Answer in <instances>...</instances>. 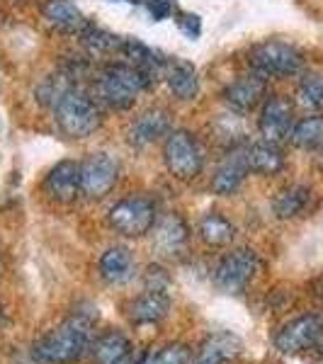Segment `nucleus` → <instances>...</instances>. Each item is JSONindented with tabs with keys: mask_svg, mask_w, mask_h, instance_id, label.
<instances>
[{
	"mask_svg": "<svg viewBox=\"0 0 323 364\" xmlns=\"http://www.w3.org/2000/svg\"><path fill=\"white\" fill-rule=\"evenodd\" d=\"M248 61L250 68L265 78H290V75H297L304 66L302 51L287 42H277V39L255 44L248 54Z\"/></svg>",
	"mask_w": 323,
	"mask_h": 364,
	"instance_id": "obj_4",
	"label": "nucleus"
},
{
	"mask_svg": "<svg viewBox=\"0 0 323 364\" xmlns=\"http://www.w3.org/2000/svg\"><path fill=\"white\" fill-rule=\"evenodd\" d=\"M258 267H260V260H258L255 250L238 248V250L228 252L224 260L216 265L214 282L221 291L238 294V291H243L245 287H248V282L255 277Z\"/></svg>",
	"mask_w": 323,
	"mask_h": 364,
	"instance_id": "obj_8",
	"label": "nucleus"
},
{
	"mask_svg": "<svg viewBox=\"0 0 323 364\" xmlns=\"http://www.w3.org/2000/svg\"><path fill=\"white\" fill-rule=\"evenodd\" d=\"M258 129L263 134V141L270 144H282L292 136L295 129V107L285 95H272L263 102L260 119H258Z\"/></svg>",
	"mask_w": 323,
	"mask_h": 364,
	"instance_id": "obj_10",
	"label": "nucleus"
},
{
	"mask_svg": "<svg viewBox=\"0 0 323 364\" xmlns=\"http://www.w3.org/2000/svg\"><path fill=\"white\" fill-rule=\"evenodd\" d=\"M199 236L207 245H228L236 236V228L226 216H221L219 211H207L199 221Z\"/></svg>",
	"mask_w": 323,
	"mask_h": 364,
	"instance_id": "obj_24",
	"label": "nucleus"
},
{
	"mask_svg": "<svg viewBox=\"0 0 323 364\" xmlns=\"http://www.w3.org/2000/svg\"><path fill=\"white\" fill-rule=\"evenodd\" d=\"M163 78L168 83V90L178 100H183V102H190V100H195L199 95V78L190 61H183V58L166 61Z\"/></svg>",
	"mask_w": 323,
	"mask_h": 364,
	"instance_id": "obj_16",
	"label": "nucleus"
},
{
	"mask_svg": "<svg viewBox=\"0 0 323 364\" xmlns=\"http://www.w3.org/2000/svg\"><path fill=\"white\" fill-rule=\"evenodd\" d=\"M311 202V190L304 185H290L280 190L272 199V211L277 219H295L304 214Z\"/></svg>",
	"mask_w": 323,
	"mask_h": 364,
	"instance_id": "obj_23",
	"label": "nucleus"
},
{
	"mask_svg": "<svg viewBox=\"0 0 323 364\" xmlns=\"http://www.w3.org/2000/svg\"><path fill=\"white\" fill-rule=\"evenodd\" d=\"M245 158H248V170L258 175H277L285 168V154L277 144H270V141L245 146Z\"/></svg>",
	"mask_w": 323,
	"mask_h": 364,
	"instance_id": "obj_21",
	"label": "nucleus"
},
{
	"mask_svg": "<svg viewBox=\"0 0 323 364\" xmlns=\"http://www.w3.org/2000/svg\"><path fill=\"white\" fill-rule=\"evenodd\" d=\"M248 158H245V149H233L221 166L216 168L214 178H211V192L219 197L233 195L240 185H243L245 175H248Z\"/></svg>",
	"mask_w": 323,
	"mask_h": 364,
	"instance_id": "obj_15",
	"label": "nucleus"
},
{
	"mask_svg": "<svg viewBox=\"0 0 323 364\" xmlns=\"http://www.w3.org/2000/svg\"><path fill=\"white\" fill-rule=\"evenodd\" d=\"M144 364H192V352L185 345H168L156 355L146 357Z\"/></svg>",
	"mask_w": 323,
	"mask_h": 364,
	"instance_id": "obj_28",
	"label": "nucleus"
},
{
	"mask_svg": "<svg viewBox=\"0 0 323 364\" xmlns=\"http://www.w3.org/2000/svg\"><path fill=\"white\" fill-rule=\"evenodd\" d=\"M42 15L51 27L58 29V32L78 34V37H80V32L90 25V22L85 20V15L75 8L73 0H46Z\"/></svg>",
	"mask_w": 323,
	"mask_h": 364,
	"instance_id": "obj_17",
	"label": "nucleus"
},
{
	"mask_svg": "<svg viewBox=\"0 0 323 364\" xmlns=\"http://www.w3.org/2000/svg\"><path fill=\"white\" fill-rule=\"evenodd\" d=\"M297 97L307 109H323V73L304 75L297 87Z\"/></svg>",
	"mask_w": 323,
	"mask_h": 364,
	"instance_id": "obj_27",
	"label": "nucleus"
},
{
	"mask_svg": "<svg viewBox=\"0 0 323 364\" xmlns=\"http://www.w3.org/2000/svg\"><path fill=\"white\" fill-rule=\"evenodd\" d=\"M110 226L127 238H141L156 226V204L144 195H129L110 209Z\"/></svg>",
	"mask_w": 323,
	"mask_h": 364,
	"instance_id": "obj_6",
	"label": "nucleus"
},
{
	"mask_svg": "<svg viewBox=\"0 0 323 364\" xmlns=\"http://www.w3.org/2000/svg\"><path fill=\"white\" fill-rule=\"evenodd\" d=\"M292 144L297 149L304 151H316L323 146V117L314 114V117H304L302 122H297L295 129H292Z\"/></svg>",
	"mask_w": 323,
	"mask_h": 364,
	"instance_id": "obj_25",
	"label": "nucleus"
},
{
	"mask_svg": "<svg viewBox=\"0 0 323 364\" xmlns=\"http://www.w3.org/2000/svg\"><path fill=\"white\" fill-rule=\"evenodd\" d=\"M134 267H137L134 255L125 245H112L100 257V277L107 284H127L134 277Z\"/></svg>",
	"mask_w": 323,
	"mask_h": 364,
	"instance_id": "obj_18",
	"label": "nucleus"
},
{
	"mask_svg": "<svg viewBox=\"0 0 323 364\" xmlns=\"http://www.w3.org/2000/svg\"><path fill=\"white\" fill-rule=\"evenodd\" d=\"M268 92V80L260 73H245L238 75L233 83H228L224 87V100L228 102V107H233L236 112H250L258 105L265 100Z\"/></svg>",
	"mask_w": 323,
	"mask_h": 364,
	"instance_id": "obj_11",
	"label": "nucleus"
},
{
	"mask_svg": "<svg viewBox=\"0 0 323 364\" xmlns=\"http://www.w3.org/2000/svg\"><path fill=\"white\" fill-rule=\"evenodd\" d=\"M178 27L183 29L190 39L199 37V32H202V22H199V17L187 15V13H178Z\"/></svg>",
	"mask_w": 323,
	"mask_h": 364,
	"instance_id": "obj_29",
	"label": "nucleus"
},
{
	"mask_svg": "<svg viewBox=\"0 0 323 364\" xmlns=\"http://www.w3.org/2000/svg\"><path fill=\"white\" fill-rule=\"evenodd\" d=\"M170 311V299L166 291H151L141 294L137 301L129 306V318L137 326H151V323H161Z\"/></svg>",
	"mask_w": 323,
	"mask_h": 364,
	"instance_id": "obj_20",
	"label": "nucleus"
},
{
	"mask_svg": "<svg viewBox=\"0 0 323 364\" xmlns=\"http://www.w3.org/2000/svg\"><path fill=\"white\" fill-rule=\"evenodd\" d=\"M146 284H149L151 291H166L168 287V274L166 269L161 267H149V274H146Z\"/></svg>",
	"mask_w": 323,
	"mask_h": 364,
	"instance_id": "obj_30",
	"label": "nucleus"
},
{
	"mask_svg": "<svg viewBox=\"0 0 323 364\" xmlns=\"http://www.w3.org/2000/svg\"><path fill=\"white\" fill-rule=\"evenodd\" d=\"M240 340L231 333H216V336L207 338L202 348L197 350L195 364H228L238 357Z\"/></svg>",
	"mask_w": 323,
	"mask_h": 364,
	"instance_id": "obj_19",
	"label": "nucleus"
},
{
	"mask_svg": "<svg viewBox=\"0 0 323 364\" xmlns=\"http://www.w3.org/2000/svg\"><path fill=\"white\" fill-rule=\"evenodd\" d=\"M163 161L173 178L195 180L204 168V151L190 132L173 129L163 146Z\"/></svg>",
	"mask_w": 323,
	"mask_h": 364,
	"instance_id": "obj_5",
	"label": "nucleus"
},
{
	"mask_svg": "<svg viewBox=\"0 0 323 364\" xmlns=\"http://www.w3.org/2000/svg\"><path fill=\"white\" fill-rule=\"evenodd\" d=\"M187 240H190V228L185 219L178 214H168L154 226V248L158 255L173 257L185 250Z\"/></svg>",
	"mask_w": 323,
	"mask_h": 364,
	"instance_id": "obj_14",
	"label": "nucleus"
},
{
	"mask_svg": "<svg viewBox=\"0 0 323 364\" xmlns=\"http://www.w3.org/2000/svg\"><path fill=\"white\" fill-rule=\"evenodd\" d=\"M173 132L170 129V114L168 109L163 107H151L146 112H141L137 119L129 124L127 132V141L137 149H144V146L156 144L161 136H168Z\"/></svg>",
	"mask_w": 323,
	"mask_h": 364,
	"instance_id": "obj_12",
	"label": "nucleus"
},
{
	"mask_svg": "<svg viewBox=\"0 0 323 364\" xmlns=\"http://www.w3.org/2000/svg\"><path fill=\"white\" fill-rule=\"evenodd\" d=\"M120 180V163L115 156L97 151L80 163V195L88 199H102L112 192Z\"/></svg>",
	"mask_w": 323,
	"mask_h": 364,
	"instance_id": "obj_7",
	"label": "nucleus"
},
{
	"mask_svg": "<svg viewBox=\"0 0 323 364\" xmlns=\"http://www.w3.org/2000/svg\"><path fill=\"white\" fill-rule=\"evenodd\" d=\"M323 336V318L316 314L299 316V318L290 321L275 338V348L285 355H299L314 348Z\"/></svg>",
	"mask_w": 323,
	"mask_h": 364,
	"instance_id": "obj_9",
	"label": "nucleus"
},
{
	"mask_svg": "<svg viewBox=\"0 0 323 364\" xmlns=\"http://www.w3.org/2000/svg\"><path fill=\"white\" fill-rule=\"evenodd\" d=\"M92 321L83 314L70 316L34 345V360L42 364H68L90 348Z\"/></svg>",
	"mask_w": 323,
	"mask_h": 364,
	"instance_id": "obj_1",
	"label": "nucleus"
},
{
	"mask_svg": "<svg viewBox=\"0 0 323 364\" xmlns=\"http://www.w3.org/2000/svg\"><path fill=\"white\" fill-rule=\"evenodd\" d=\"M151 83L144 73L132 63H110L100 70L95 78V100L107 105L110 109L125 112L134 107L137 97L144 90H149Z\"/></svg>",
	"mask_w": 323,
	"mask_h": 364,
	"instance_id": "obj_2",
	"label": "nucleus"
},
{
	"mask_svg": "<svg viewBox=\"0 0 323 364\" xmlns=\"http://www.w3.org/2000/svg\"><path fill=\"white\" fill-rule=\"evenodd\" d=\"M54 119L56 127L68 139H85L102 124V112H100L95 97L88 95L80 87L70 85L54 102Z\"/></svg>",
	"mask_w": 323,
	"mask_h": 364,
	"instance_id": "obj_3",
	"label": "nucleus"
},
{
	"mask_svg": "<svg viewBox=\"0 0 323 364\" xmlns=\"http://www.w3.org/2000/svg\"><path fill=\"white\" fill-rule=\"evenodd\" d=\"M132 343L122 333H107L92 343V360L95 364H129Z\"/></svg>",
	"mask_w": 323,
	"mask_h": 364,
	"instance_id": "obj_22",
	"label": "nucleus"
},
{
	"mask_svg": "<svg viewBox=\"0 0 323 364\" xmlns=\"http://www.w3.org/2000/svg\"><path fill=\"white\" fill-rule=\"evenodd\" d=\"M149 10L154 20H166L173 13V5H170V0H149Z\"/></svg>",
	"mask_w": 323,
	"mask_h": 364,
	"instance_id": "obj_31",
	"label": "nucleus"
},
{
	"mask_svg": "<svg viewBox=\"0 0 323 364\" xmlns=\"http://www.w3.org/2000/svg\"><path fill=\"white\" fill-rule=\"evenodd\" d=\"M80 39H83V46L90 51L92 56H110V54H120V44L122 37H115V34L105 32L100 27L88 25L83 32H80Z\"/></svg>",
	"mask_w": 323,
	"mask_h": 364,
	"instance_id": "obj_26",
	"label": "nucleus"
},
{
	"mask_svg": "<svg viewBox=\"0 0 323 364\" xmlns=\"http://www.w3.org/2000/svg\"><path fill=\"white\" fill-rule=\"evenodd\" d=\"M44 195L54 202L68 204L80 195V163L61 161L44 178Z\"/></svg>",
	"mask_w": 323,
	"mask_h": 364,
	"instance_id": "obj_13",
	"label": "nucleus"
}]
</instances>
